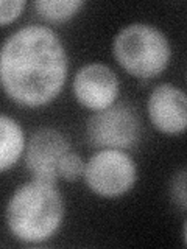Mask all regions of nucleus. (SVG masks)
<instances>
[{
  "label": "nucleus",
  "mask_w": 187,
  "mask_h": 249,
  "mask_svg": "<svg viewBox=\"0 0 187 249\" xmlns=\"http://www.w3.org/2000/svg\"><path fill=\"white\" fill-rule=\"evenodd\" d=\"M67 72L64 45L47 27H23L0 47V88L19 106L49 105L64 88Z\"/></svg>",
  "instance_id": "obj_1"
},
{
  "label": "nucleus",
  "mask_w": 187,
  "mask_h": 249,
  "mask_svg": "<svg viewBox=\"0 0 187 249\" xmlns=\"http://www.w3.org/2000/svg\"><path fill=\"white\" fill-rule=\"evenodd\" d=\"M56 184L36 181L20 185L6 206V226L22 243H44L64 220V199Z\"/></svg>",
  "instance_id": "obj_2"
},
{
  "label": "nucleus",
  "mask_w": 187,
  "mask_h": 249,
  "mask_svg": "<svg viewBox=\"0 0 187 249\" xmlns=\"http://www.w3.org/2000/svg\"><path fill=\"white\" fill-rule=\"evenodd\" d=\"M112 52L125 72L140 80L162 73L171 56L166 35L148 23H131L120 30L114 39Z\"/></svg>",
  "instance_id": "obj_3"
},
{
  "label": "nucleus",
  "mask_w": 187,
  "mask_h": 249,
  "mask_svg": "<svg viewBox=\"0 0 187 249\" xmlns=\"http://www.w3.org/2000/svg\"><path fill=\"white\" fill-rule=\"evenodd\" d=\"M86 136L89 143L100 150H127L139 140V115L128 103H114L89 117Z\"/></svg>",
  "instance_id": "obj_4"
},
{
  "label": "nucleus",
  "mask_w": 187,
  "mask_h": 249,
  "mask_svg": "<svg viewBox=\"0 0 187 249\" xmlns=\"http://www.w3.org/2000/svg\"><path fill=\"white\" fill-rule=\"evenodd\" d=\"M84 181L103 198H117L130 192L137 179V168L130 154L120 150H100L86 162Z\"/></svg>",
  "instance_id": "obj_5"
},
{
  "label": "nucleus",
  "mask_w": 187,
  "mask_h": 249,
  "mask_svg": "<svg viewBox=\"0 0 187 249\" xmlns=\"http://www.w3.org/2000/svg\"><path fill=\"white\" fill-rule=\"evenodd\" d=\"M70 151L69 140L53 128H41L31 134L25 148V167L36 181L56 184L58 165Z\"/></svg>",
  "instance_id": "obj_6"
},
{
  "label": "nucleus",
  "mask_w": 187,
  "mask_h": 249,
  "mask_svg": "<svg viewBox=\"0 0 187 249\" xmlns=\"http://www.w3.org/2000/svg\"><path fill=\"white\" fill-rule=\"evenodd\" d=\"M72 88L78 103L95 112L112 106L119 97L117 75L101 62L83 66L74 78Z\"/></svg>",
  "instance_id": "obj_7"
},
{
  "label": "nucleus",
  "mask_w": 187,
  "mask_h": 249,
  "mask_svg": "<svg viewBox=\"0 0 187 249\" xmlns=\"http://www.w3.org/2000/svg\"><path fill=\"white\" fill-rule=\"evenodd\" d=\"M186 93L170 83L154 88L147 101L148 117L153 126L164 134H181L187 126Z\"/></svg>",
  "instance_id": "obj_8"
},
{
  "label": "nucleus",
  "mask_w": 187,
  "mask_h": 249,
  "mask_svg": "<svg viewBox=\"0 0 187 249\" xmlns=\"http://www.w3.org/2000/svg\"><path fill=\"white\" fill-rule=\"evenodd\" d=\"M25 150V137L20 124L0 114V173L13 168Z\"/></svg>",
  "instance_id": "obj_9"
},
{
  "label": "nucleus",
  "mask_w": 187,
  "mask_h": 249,
  "mask_svg": "<svg viewBox=\"0 0 187 249\" xmlns=\"http://www.w3.org/2000/svg\"><path fill=\"white\" fill-rule=\"evenodd\" d=\"M84 2L81 0H37L35 8L41 18L47 22L62 23L72 19L81 10Z\"/></svg>",
  "instance_id": "obj_10"
},
{
  "label": "nucleus",
  "mask_w": 187,
  "mask_h": 249,
  "mask_svg": "<svg viewBox=\"0 0 187 249\" xmlns=\"http://www.w3.org/2000/svg\"><path fill=\"white\" fill-rule=\"evenodd\" d=\"M84 167L86 162L83 160L80 154L67 151L58 165V176L69 182L78 181L84 173Z\"/></svg>",
  "instance_id": "obj_11"
},
{
  "label": "nucleus",
  "mask_w": 187,
  "mask_h": 249,
  "mask_svg": "<svg viewBox=\"0 0 187 249\" xmlns=\"http://www.w3.org/2000/svg\"><path fill=\"white\" fill-rule=\"evenodd\" d=\"M25 2L22 0H0V27L14 22L22 14Z\"/></svg>",
  "instance_id": "obj_12"
},
{
  "label": "nucleus",
  "mask_w": 187,
  "mask_h": 249,
  "mask_svg": "<svg viewBox=\"0 0 187 249\" xmlns=\"http://www.w3.org/2000/svg\"><path fill=\"white\" fill-rule=\"evenodd\" d=\"M171 196L175 202L181 207V210H186L187 207V196H186V170H181L173 179L171 185Z\"/></svg>",
  "instance_id": "obj_13"
}]
</instances>
